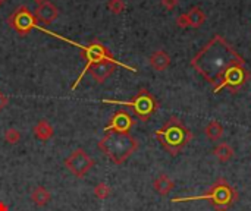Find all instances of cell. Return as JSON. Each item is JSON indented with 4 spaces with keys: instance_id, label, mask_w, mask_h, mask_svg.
<instances>
[{
    "instance_id": "26",
    "label": "cell",
    "mask_w": 251,
    "mask_h": 211,
    "mask_svg": "<svg viewBox=\"0 0 251 211\" xmlns=\"http://www.w3.org/2000/svg\"><path fill=\"white\" fill-rule=\"evenodd\" d=\"M0 211H9V207L4 203H1V201H0Z\"/></svg>"
},
{
    "instance_id": "15",
    "label": "cell",
    "mask_w": 251,
    "mask_h": 211,
    "mask_svg": "<svg viewBox=\"0 0 251 211\" xmlns=\"http://www.w3.org/2000/svg\"><path fill=\"white\" fill-rule=\"evenodd\" d=\"M34 135L40 140V141H49L53 135H54V129L53 126L47 122V120H40L35 126H34Z\"/></svg>"
},
{
    "instance_id": "14",
    "label": "cell",
    "mask_w": 251,
    "mask_h": 211,
    "mask_svg": "<svg viewBox=\"0 0 251 211\" xmlns=\"http://www.w3.org/2000/svg\"><path fill=\"white\" fill-rule=\"evenodd\" d=\"M153 188H154V191H156L159 195L166 197V195L174 189V181H172L168 175L162 173V175H159V176L154 179Z\"/></svg>"
},
{
    "instance_id": "3",
    "label": "cell",
    "mask_w": 251,
    "mask_h": 211,
    "mask_svg": "<svg viewBox=\"0 0 251 211\" xmlns=\"http://www.w3.org/2000/svg\"><path fill=\"white\" fill-rule=\"evenodd\" d=\"M201 200L209 201L216 211H228L237 203L238 192L225 178H219L204 194L191 195V197H175L171 201L176 204V203H190V201H201Z\"/></svg>"
},
{
    "instance_id": "19",
    "label": "cell",
    "mask_w": 251,
    "mask_h": 211,
    "mask_svg": "<svg viewBox=\"0 0 251 211\" xmlns=\"http://www.w3.org/2000/svg\"><path fill=\"white\" fill-rule=\"evenodd\" d=\"M187 15L190 19V26H193V28H200L206 22V13L199 6H194L193 9H190V12Z\"/></svg>"
},
{
    "instance_id": "6",
    "label": "cell",
    "mask_w": 251,
    "mask_h": 211,
    "mask_svg": "<svg viewBox=\"0 0 251 211\" xmlns=\"http://www.w3.org/2000/svg\"><path fill=\"white\" fill-rule=\"evenodd\" d=\"M103 103H107V104H119V106H126L129 107L134 115L141 120V122H149L150 117L157 112L159 109V103L157 100L154 98V95L146 90V88H141L131 100H126V101H122V100H101Z\"/></svg>"
},
{
    "instance_id": "13",
    "label": "cell",
    "mask_w": 251,
    "mask_h": 211,
    "mask_svg": "<svg viewBox=\"0 0 251 211\" xmlns=\"http://www.w3.org/2000/svg\"><path fill=\"white\" fill-rule=\"evenodd\" d=\"M149 62H150V66H151L154 70L163 72V70H166V69L171 66V56H169L165 50H156V51L150 56Z\"/></svg>"
},
{
    "instance_id": "22",
    "label": "cell",
    "mask_w": 251,
    "mask_h": 211,
    "mask_svg": "<svg viewBox=\"0 0 251 211\" xmlns=\"http://www.w3.org/2000/svg\"><path fill=\"white\" fill-rule=\"evenodd\" d=\"M107 9L113 15H119L125 10V1L124 0H109L107 1Z\"/></svg>"
},
{
    "instance_id": "2",
    "label": "cell",
    "mask_w": 251,
    "mask_h": 211,
    "mask_svg": "<svg viewBox=\"0 0 251 211\" xmlns=\"http://www.w3.org/2000/svg\"><path fill=\"white\" fill-rule=\"evenodd\" d=\"M37 29H38V31H41V32H44V34H47V35H51V37H54V38H59V40H62V41H65V43H69V44H72V46L78 47V48L82 51L84 59H85V66H84L82 72L79 73V76L76 78V81L74 82V85L71 87V90H72V91H74V90H76V87L81 84L82 78L90 72V69H91L94 65L101 63V62L113 63V65L121 66V68H125L126 70H131V72H134V73H137V72H138V70H137V68L129 66V65H126V63H122V62H119L118 59H115V57H113V54L107 50V47H104L99 40H93L88 46H84V44H79V43H76V41H74V40H69V38L63 37V35H59V34H56V32H53V31H49V29H46V28H43V26H40V25H38V28H37Z\"/></svg>"
},
{
    "instance_id": "8",
    "label": "cell",
    "mask_w": 251,
    "mask_h": 211,
    "mask_svg": "<svg viewBox=\"0 0 251 211\" xmlns=\"http://www.w3.org/2000/svg\"><path fill=\"white\" fill-rule=\"evenodd\" d=\"M94 164H96V162L82 148H76L65 160V167L76 178H84Z\"/></svg>"
},
{
    "instance_id": "21",
    "label": "cell",
    "mask_w": 251,
    "mask_h": 211,
    "mask_svg": "<svg viewBox=\"0 0 251 211\" xmlns=\"http://www.w3.org/2000/svg\"><path fill=\"white\" fill-rule=\"evenodd\" d=\"M4 141H6L7 144H12V145L18 144V142L21 141V132H19L18 129H15V128H9V129L4 132Z\"/></svg>"
},
{
    "instance_id": "11",
    "label": "cell",
    "mask_w": 251,
    "mask_h": 211,
    "mask_svg": "<svg viewBox=\"0 0 251 211\" xmlns=\"http://www.w3.org/2000/svg\"><path fill=\"white\" fill-rule=\"evenodd\" d=\"M35 18L37 21H41L43 23H51L57 19L59 16V9L49 0L43 1L38 4V7L35 9Z\"/></svg>"
},
{
    "instance_id": "10",
    "label": "cell",
    "mask_w": 251,
    "mask_h": 211,
    "mask_svg": "<svg viewBox=\"0 0 251 211\" xmlns=\"http://www.w3.org/2000/svg\"><path fill=\"white\" fill-rule=\"evenodd\" d=\"M135 119L126 110H118L112 117L107 126H104V134H129Z\"/></svg>"
},
{
    "instance_id": "25",
    "label": "cell",
    "mask_w": 251,
    "mask_h": 211,
    "mask_svg": "<svg viewBox=\"0 0 251 211\" xmlns=\"http://www.w3.org/2000/svg\"><path fill=\"white\" fill-rule=\"evenodd\" d=\"M7 103H9V98L3 93H0V110H3L7 106Z\"/></svg>"
},
{
    "instance_id": "4",
    "label": "cell",
    "mask_w": 251,
    "mask_h": 211,
    "mask_svg": "<svg viewBox=\"0 0 251 211\" xmlns=\"http://www.w3.org/2000/svg\"><path fill=\"white\" fill-rule=\"evenodd\" d=\"M156 138L162 144V147L172 156H178L193 140L191 131L176 117L172 116L166 120V123L156 131Z\"/></svg>"
},
{
    "instance_id": "12",
    "label": "cell",
    "mask_w": 251,
    "mask_h": 211,
    "mask_svg": "<svg viewBox=\"0 0 251 211\" xmlns=\"http://www.w3.org/2000/svg\"><path fill=\"white\" fill-rule=\"evenodd\" d=\"M115 66H116V65H113V63L101 62V63L94 65V66L90 69V73H91L93 79H94L97 84H103V82L115 72Z\"/></svg>"
},
{
    "instance_id": "17",
    "label": "cell",
    "mask_w": 251,
    "mask_h": 211,
    "mask_svg": "<svg viewBox=\"0 0 251 211\" xmlns=\"http://www.w3.org/2000/svg\"><path fill=\"white\" fill-rule=\"evenodd\" d=\"M50 200H51V195H50V192H49L44 187H37V188L32 191V194H31V201H32L35 206H38V207L47 206Z\"/></svg>"
},
{
    "instance_id": "23",
    "label": "cell",
    "mask_w": 251,
    "mask_h": 211,
    "mask_svg": "<svg viewBox=\"0 0 251 211\" xmlns=\"http://www.w3.org/2000/svg\"><path fill=\"white\" fill-rule=\"evenodd\" d=\"M176 25L179 28H188L190 26V19H188V15L187 13H182L176 18Z\"/></svg>"
},
{
    "instance_id": "18",
    "label": "cell",
    "mask_w": 251,
    "mask_h": 211,
    "mask_svg": "<svg viewBox=\"0 0 251 211\" xmlns=\"http://www.w3.org/2000/svg\"><path fill=\"white\" fill-rule=\"evenodd\" d=\"M204 134L210 141H219L224 137V126L222 123H219L218 120H212L206 128H204Z\"/></svg>"
},
{
    "instance_id": "7",
    "label": "cell",
    "mask_w": 251,
    "mask_h": 211,
    "mask_svg": "<svg viewBox=\"0 0 251 211\" xmlns=\"http://www.w3.org/2000/svg\"><path fill=\"white\" fill-rule=\"evenodd\" d=\"M7 23L12 29H15L19 35H28L32 29L38 28V21L35 15L26 7L19 6L16 7L7 18Z\"/></svg>"
},
{
    "instance_id": "5",
    "label": "cell",
    "mask_w": 251,
    "mask_h": 211,
    "mask_svg": "<svg viewBox=\"0 0 251 211\" xmlns=\"http://www.w3.org/2000/svg\"><path fill=\"white\" fill-rule=\"evenodd\" d=\"M138 141L131 134H106L99 141V148L115 164L125 163L137 150Z\"/></svg>"
},
{
    "instance_id": "9",
    "label": "cell",
    "mask_w": 251,
    "mask_h": 211,
    "mask_svg": "<svg viewBox=\"0 0 251 211\" xmlns=\"http://www.w3.org/2000/svg\"><path fill=\"white\" fill-rule=\"evenodd\" d=\"M249 78H250V72L247 70L246 65H240V66L231 69V70L225 75V78H224L222 82L218 85V88L213 90V93L218 94L221 90H225V88L229 90L231 93H237V91H240V90L247 84Z\"/></svg>"
},
{
    "instance_id": "27",
    "label": "cell",
    "mask_w": 251,
    "mask_h": 211,
    "mask_svg": "<svg viewBox=\"0 0 251 211\" xmlns=\"http://www.w3.org/2000/svg\"><path fill=\"white\" fill-rule=\"evenodd\" d=\"M34 1H37V3L40 4V3H43V1H46V0H34Z\"/></svg>"
},
{
    "instance_id": "20",
    "label": "cell",
    "mask_w": 251,
    "mask_h": 211,
    "mask_svg": "<svg viewBox=\"0 0 251 211\" xmlns=\"http://www.w3.org/2000/svg\"><path fill=\"white\" fill-rule=\"evenodd\" d=\"M110 192H112L110 187H109L107 184H104V182L97 184V187L94 188V195H96L97 198H100V200H106V198L110 195Z\"/></svg>"
},
{
    "instance_id": "16",
    "label": "cell",
    "mask_w": 251,
    "mask_h": 211,
    "mask_svg": "<svg viewBox=\"0 0 251 211\" xmlns=\"http://www.w3.org/2000/svg\"><path fill=\"white\" fill-rule=\"evenodd\" d=\"M213 154H215V157H216L218 160H221L222 163H226V162H229V160L234 159L235 151H234V148H232L229 144L221 142V144H218V145L213 148Z\"/></svg>"
},
{
    "instance_id": "28",
    "label": "cell",
    "mask_w": 251,
    "mask_h": 211,
    "mask_svg": "<svg viewBox=\"0 0 251 211\" xmlns=\"http://www.w3.org/2000/svg\"><path fill=\"white\" fill-rule=\"evenodd\" d=\"M4 1H6V0H0V6H3V4H4Z\"/></svg>"
},
{
    "instance_id": "24",
    "label": "cell",
    "mask_w": 251,
    "mask_h": 211,
    "mask_svg": "<svg viewBox=\"0 0 251 211\" xmlns=\"http://www.w3.org/2000/svg\"><path fill=\"white\" fill-rule=\"evenodd\" d=\"M178 1L179 0H162V6L168 10H174L178 6Z\"/></svg>"
},
{
    "instance_id": "1",
    "label": "cell",
    "mask_w": 251,
    "mask_h": 211,
    "mask_svg": "<svg viewBox=\"0 0 251 211\" xmlns=\"http://www.w3.org/2000/svg\"><path fill=\"white\" fill-rule=\"evenodd\" d=\"M246 65L241 54L219 34L213 35L209 43L191 59V66L207 82L213 85V90L222 82L225 75L240 66Z\"/></svg>"
}]
</instances>
